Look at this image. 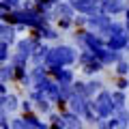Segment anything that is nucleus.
Returning a JSON list of instances; mask_svg holds the SVG:
<instances>
[{
  "mask_svg": "<svg viewBox=\"0 0 129 129\" xmlns=\"http://www.w3.org/2000/svg\"><path fill=\"white\" fill-rule=\"evenodd\" d=\"M0 41H5V43H13L15 41V26L9 22H0Z\"/></svg>",
  "mask_w": 129,
  "mask_h": 129,
  "instance_id": "1",
  "label": "nucleus"
},
{
  "mask_svg": "<svg viewBox=\"0 0 129 129\" xmlns=\"http://www.w3.org/2000/svg\"><path fill=\"white\" fill-rule=\"evenodd\" d=\"M30 50H32V39H22V41H17V52L30 54Z\"/></svg>",
  "mask_w": 129,
  "mask_h": 129,
  "instance_id": "4",
  "label": "nucleus"
},
{
  "mask_svg": "<svg viewBox=\"0 0 129 129\" xmlns=\"http://www.w3.org/2000/svg\"><path fill=\"white\" fill-rule=\"evenodd\" d=\"M5 2H7V5H9V7H13V9H15V7L19 5V0H5Z\"/></svg>",
  "mask_w": 129,
  "mask_h": 129,
  "instance_id": "10",
  "label": "nucleus"
},
{
  "mask_svg": "<svg viewBox=\"0 0 129 129\" xmlns=\"http://www.w3.org/2000/svg\"><path fill=\"white\" fill-rule=\"evenodd\" d=\"M39 110H43V112H47V103H45V101H41V103H39Z\"/></svg>",
  "mask_w": 129,
  "mask_h": 129,
  "instance_id": "11",
  "label": "nucleus"
},
{
  "mask_svg": "<svg viewBox=\"0 0 129 129\" xmlns=\"http://www.w3.org/2000/svg\"><path fill=\"white\" fill-rule=\"evenodd\" d=\"M9 129H26V125H24V118H13L9 123Z\"/></svg>",
  "mask_w": 129,
  "mask_h": 129,
  "instance_id": "7",
  "label": "nucleus"
},
{
  "mask_svg": "<svg viewBox=\"0 0 129 129\" xmlns=\"http://www.w3.org/2000/svg\"><path fill=\"white\" fill-rule=\"evenodd\" d=\"M2 108H5L7 112H15L17 110V97L11 95V92H7V95L2 97Z\"/></svg>",
  "mask_w": 129,
  "mask_h": 129,
  "instance_id": "3",
  "label": "nucleus"
},
{
  "mask_svg": "<svg viewBox=\"0 0 129 129\" xmlns=\"http://www.w3.org/2000/svg\"><path fill=\"white\" fill-rule=\"evenodd\" d=\"M9 92V88H7V84L5 82H0V95H7Z\"/></svg>",
  "mask_w": 129,
  "mask_h": 129,
  "instance_id": "9",
  "label": "nucleus"
},
{
  "mask_svg": "<svg viewBox=\"0 0 129 129\" xmlns=\"http://www.w3.org/2000/svg\"><path fill=\"white\" fill-rule=\"evenodd\" d=\"M11 9H13V7H9L5 0H0V22H7V17H9Z\"/></svg>",
  "mask_w": 129,
  "mask_h": 129,
  "instance_id": "6",
  "label": "nucleus"
},
{
  "mask_svg": "<svg viewBox=\"0 0 129 129\" xmlns=\"http://www.w3.org/2000/svg\"><path fill=\"white\" fill-rule=\"evenodd\" d=\"M11 58V52H9V43L0 41V62H7Z\"/></svg>",
  "mask_w": 129,
  "mask_h": 129,
  "instance_id": "5",
  "label": "nucleus"
},
{
  "mask_svg": "<svg viewBox=\"0 0 129 129\" xmlns=\"http://www.w3.org/2000/svg\"><path fill=\"white\" fill-rule=\"evenodd\" d=\"M22 110L28 114V112H30V101H22Z\"/></svg>",
  "mask_w": 129,
  "mask_h": 129,
  "instance_id": "8",
  "label": "nucleus"
},
{
  "mask_svg": "<svg viewBox=\"0 0 129 129\" xmlns=\"http://www.w3.org/2000/svg\"><path fill=\"white\" fill-rule=\"evenodd\" d=\"M13 69H15V67H13V64H5V62H2V64H0V82H13Z\"/></svg>",
  "mask_w": 129,
  "mask_h": 129,
  "instance_id": "2",
  "label": "nucleus"
}]
</instances>
